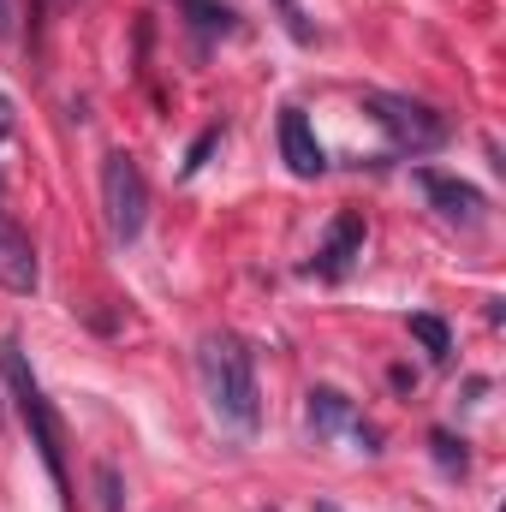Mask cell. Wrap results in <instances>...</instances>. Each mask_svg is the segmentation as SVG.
I'll use <instances>...</instances> for the list:
<instances>
[{
	"mask_svg": "<svg viewBox=\"0 0 506 512\" xmlns=\"http://www.w3.org/2000/svg\"><path fill=\"white\" fill-rule=\"evenodd\" d=\"M197 376L209 393V411L221 423V435L233 441H251L256 423H262V393H256V364L245 352L239 334H209L197 346Z\"/></svg>",
	"mask_w": 506,
	"mask_h": 512,
	"instance_id": "1",
	"label": "cell"
},
{
	"mask_svg": "<svg viewBox=\"0 0 506 512\" xmlns=\"http://www.w3.org/2000/svg\"><path fill=\"white\" fill-rule=\"evenodd\" d=\"M0 376H6L12 399H18V417H24V429H30V441H36V453H42V465H48L54 489L66 495L72 483H66V435H60V417H54L48 393H42L36 370H30V358H24V346H18L12 334L0 340Z\"/></svg>",
	"mask_w": 506,
	"mask_h": 512,
	"instance_id": "2",
	"label": "cell"
},
{
	"mask_svg": "<svg viewBox=\"0 0 506 512\" xmlns=\"http://www.w3.org/2000/svg\"><path fill=\"white\" fill-rule=\"evenodd\" d=\"M102 209H108V233L131 245L149 221V185H143V167L131 161L126 149H114L102 161Z\"/></svg>",
	"mask_w": 506,
	"mask_h": 512,
	"instance_id": "3",
	"label": "cell"
},
{
	"mask_svg": "<svg viewBox=\"0 0 506 512\" xmlns=\"http://www.w3.org/2000/svg\"><path fill=\"white\" fill-rule=\"evenodd\" d=\"M364 102H370V114L387 126V137H393L399 149H411V155H429V149H441V143H447V120H441L429 102L387 96V90H370Z\"/></svg>",
	"mask_w": 506,
	"mask_h": 512,
	"instance_id": "4",
	"label": "cell"
},
{
	"mask_svg": "<svg viewBox=\"0 0 506 512\" xmlns=\"http://www.w3.org/2000/svg\"><path fill=\"white\" fill-rule=\"evenodd\" d=\"M36 280H42V262H36L30 233H24V227H12V221L0 215V292L30 298V292H36Z\"/></svg>",
	"mask_w": 506,
	"mask_h": 512,
	"instance_id": "5",
	"label": "cell"
},
{
	"mask_svg": "<svg viewBox=\"0 0 506 512\" xmlns=\"http://www.w3.org/2000/svg\"><path fill=\"white\" fill-rule=\"evenodd\" d=\"M417 191L459 227H477L483 221V191L465 185V179H447V173H417Z\"/></svg>",
	"mask_w": 506,
	"mask_h": 512,
	"instance_id": "6",
	"label": "cell"
},
{
	"mask_svg": "<svg viewBox=\"0 0 506 512\" xmlns=\"http://www.w3.org/2000/svg\"><path fill=\"white\" fill-rule=\"evenodd\" d=\"M280 155H286V167H292L298 179H322V173H328V155H322L316 131H310V120H304L298 108L280 114Z\"/></svg>",
	"mask_w": 506,
	"mask_h": 512,
	"instance_id": "7",
	"label": "cell"
},
{
	"mask_svg": "<svg viewBox=\"0 0 506 512\" xmlns=\"http://www.w3.org/2000/svg\"><path fill=\"white\" fill-rule=\"evenodd\" d=\"M358 256H364V215H340V221L328 227V245L316 256V268H322L328 280H340Z\"/></svg>",
	"mask_w": 506,
	"mask_h": 512,
	"instance_id": "8",
	"label": "cell"
},
{
	"mask_svg": "<svg viewBox=\"0 0 506 512\" xmlns=\"http://www.w3.org/2000/svg\"><path fill=\"white\" fill-rule=\"evenodd\" d=\"M340 423H352V405H346L334 387H316V393H310V429H316V435H334Z\"/></svg>",
	"mask_w": 506,
	"mask_h": 512,
	"instance_id": "9",
	"label": "cell"
},
{
	"mask_svg": "<svg viewBox=\"0 0 506 512\" xmlns=\"http://www.w3.org/2000/svg\"><path fill=\"white\" fill-rule=\"evenodd\" d=\"M411 334L423 340V352H429L435 364H447V352H453V334H447V322H441V316H411Z\"/></svg>",
	"mask_w": 506,
	"mask_h": 512,
	"instance_id": "10",
	"label": "cell"
},
{
	"mask_svg": "<svg viewBox=\"0 0 506 512\" xmlns=\"http://www.w3.org/2000/svg\"><path fill=\"white\" fill-rule=\"evenodd\" d=\"M185 12H191V24L203 36H227L233 30V6H221V0H185Z\"/></svg>",
	"mask_w": 506,
	"mask_h": 512,
	"instance_id": "11",
	"label": "cell"
},
{
	"mask_svg": "<svg viewBox=\"0 0 506 512\" xmlns=\"http://www.w3.org/2000/svg\"><path fill=\"white\" fill-rule=\"evenodd\" d=\"M96 512H120V471L96 465Z\"/></svg>",
	"mask_w": 506,
	"mask_h": 512,
	"instance_id": "12",
	"label": "cell"
},
{
	"mask_svg": "<svg viewBox=\"0 0 506 512\" xmlns=\"http://www.w3.org/2000/svg\"><path fill=\"white\" fill-rule=\"evenodd\" d=\"M274 12H280V24L298 36V42H310L316 30H310V18H304V0H274Z\"/></svg>",
	"mask_w": 506,
	"mask_h": 512,
	"instance_id": "13",
	"label": "cell"
},
{
	"mask_svg": "<svg viewBox=\"0 0 506 512\" xmlns=\"http://www.w3.org/2000/svg\"><path fill=\"white\" fill-rule=\"evenodd\" d=\"M215 143H221V131H203V137L191 143V155H185V173H197V167H203V161L215 155Z\"/></svg>",
	"mask_w": 506,
	"mask_h": 512,
	"instance_id": "14",
	"label": "cell"
},
{
	"mask_svg": "<svg viewBox=\"0 0 506 512\" xmlns=\"http://www.w3.org/2000/svg\"><path fill=\"white\" fill-rule=\"evenodd\" d=\"M435 453L441 465H465V447H453V435H435Z\"/></svg>",
	"mask_w": 506,
	"mask_h": 512,
	"instance_id": "15",
	"label": "cell"
},
{
	"mask_svg": "<svg viewBox=\"0 0 506 512\" xmlns=\"http://www.w3.org/2000/svg\"><path fill=\"white\" fill-rule=\"evenodd\" d=\"M12 30V0H0V36Z\"/></svg>",
	"mask_w": 506,
	"mask_h": 512,
	"instance_id": "16",
	"label": "cell"
}]
</instances>
